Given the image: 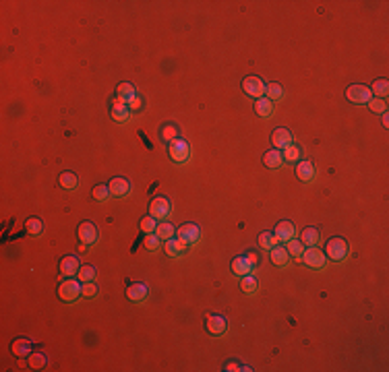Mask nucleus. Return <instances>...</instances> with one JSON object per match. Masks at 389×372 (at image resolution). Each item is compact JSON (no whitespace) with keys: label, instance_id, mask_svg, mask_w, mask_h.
I'll use <instances>...</instances> for the list:
<instances>
[{"label":"nucleus","instance_id":"1","mask_svg":"<svg viewBox=\"0 0 389 372\" xmlns=\"http://www.w3.org/2000/svg\"><path fill=\"white\" fill-rule=\"evenodd\" d=\"M325 258H331L335 263H340L348 257V242L344 238H331L329 242L325 244Z\"/></svg>","mask_w":389,"mask_h":372},{"label":"nucleus","instance_id":"2","mask_svg":"<svg viewBox=\"0 0 389 372\" xmlns=\"http://www.w3.org/2000/svg\"><path fill=\"white\" fill-rule=\"evenodd\" d=\"M168 153H170V159L176 164H184L191 157V149H188V143L182 139H174L170 141V147H168Z\"/></svg>","mask_w":389,"mask_h":372},{"label":"nucleus","instance_id":"3","mask_svg":"<svg viewBox=\"0 0 389 372\" xmlns=\"http://www.w3.org/2000/svg\"><path fill=\"white\" fill-rule=\"evenodd\" d=\"M58 296H60L62 302H75V300L81 296V286H79V281H75V279L62 281V284L58 286Z\"/></svg>","mask_w":389,"mask_h":372},{"label":"nucleus","instance_id":"4","mask_svg":"<svg viewBox=\"0 0 389 372\" xmlns=\"http://www.w3.org/2000/svg\"><path fill=\"white\" fill-rule=\"evenodd\" d=\"M77 236H79V242H81L83 246H91V244L97 242L99 229H97V226H93V224H89V221H85V224H81V226L77 228Z\"/></svg>","mask_w":389,"mask_h":372},{"label":"nucleus","instance_id":"5","mask_svg":"<svg viewBox=\"0 0 389 372\" xmlns=\"http://www.w3.org/2000/svg\"><path fill=\"white\" fill-rule=\"evenodd\" d=\"M346 97L350 99L352 104H368V99L373 97V93H371V89H368L366 85L354 83V85H350L346 89Z\"/></svg>","mask_w":389,"mask_h":372},{"label":"nucleus","instance_id":"6","mask_svg":"<svg viewBox=\"0 0 389 372\" xmlns=\"http://www.w3.org/2000/svg\"><path fill=\"white\" fill-rule=\"evenodd\" d=\"M170 200H168L166 197H155L151 203H149V215H151L153 219H166L168 215H170Z\"/></svg>","mask_w":389,"mask_h":372},{"label":"nucleus","instance_id":"7","mask_svg":"<svg viewBox=\"0 0 389 372\" xmlns=\"http://www.w3.org/2000/svg\"><path fill=\"white\" fill-rule=\"evenodd\" d=\"M300 258L304 260V265H308L311 269H321L325 265V253H323V250H319L317 246L304 248V253H302Z\"/></svg>","mask_w":389,"mask_h":372},{"label":"nucleus","instance_id":"8","mask_svg":"<svg viewBox=\"0 0 389 372\" xmlns=\"http://www.w3.org/2000/svg\"><path fill=\"white\" fill-rule=\"evenodd\" d=\"M242 89H244L246 95H251V97L259 99V97L265 95L267 85L263 83V79H259V77H246L244 81H242Z\"/></svg>","mask_w":389,"mask_h":372},{"label":"nucleus","instance_id":"9","mask_svg":"<svg viewBox=\"0 0 389 372\" xmlns=\"http://www.w3.org/2000/svg\"><path fill=\"white\" fill-rule=\"evenodd\" d=\"M199 238H201V229H199V226H195V224H184V226L178 228V240H180L184 246L199 242Z\"/></svg>","mask_w":389,"mask_h":372},{"label":"nucleus","instance_id":"10","mask_svg":"<svg viewBox=\"0 0 389 372\" xmlns=\"http://www.w3.org/2000/svg\"><path fill=\"white\" fill-rule=\"evenodd\" d=\"M273 236H275L277 242H288V240H292L296 236V228H294L292 221H280V224L275 226Z\"/></svg>","mask_w":389,"mask_h":372},{"label":"nucleus","instance_id":"11","mask_svg":"<svg viewBox=\"0 0 389 372\" xmlns=\"http://www.w3.org/2000/svg\"><path fill=\"white\" fill-rule=\"evenodd\" d=\"M205 327H207V331H209L211 335H222V333H226L228 323H226L224 316H219V315H209L207 320H205Z\"/></svg>","mask_w":389,"mask_h":372},{"label":"nucleus","instance_id":"12","mask_svg":"<svg viewBox=\"0 0 389 372\" xmlns=\"http://www.w3.org/2000/svg\"><path fill=\"white\" fill-rule=\"evenodd\" d=\"M292 141H294V137L288 128H275L271 135V143L275 149H286L288 145H292Z\"/></svg>","mask_w":389,"mask_h":372},{"label":"nucleus","instance_id":"13","mask_svg":"<svg viewBox=\"0 0 389 372\" xmlns=\"http://www.w3.org/2000/svg\"><path fill=\"white\" fill-rule=\"evenodd\" d=\"M108 188H110V195L112 197H126L131 193V182H128L126 178H112Z\"/></svg>","mask_w":389,"mask_h":372},{"label":"nucleus","instance_id":"14","mask_svg":"<svg viewBox=\"0 0 389 372\" xmlns=\"http://www.w3.org/2000/svg\"><path fill=\"white\" fill-rule=\"evenodd\" d=\"M112 120H116V122H126L128 120V116H131V110H128V106L122 102V99H114L112 102Z\"/></svg>","mask_w":389,"mask_h":372},{"label":"nucleus","instance_id":"15","mask_svg":"<svg viewBox=\"0 0 389 372\" xmlns=\"http://www.w3.org/2000/svg\"><path fill=\"white\" fill-rule=\"evenodd\" d=\"M126 296L131 302H143V300H147L149 296V287L145 284H133L126 287Z\"/></svg>","mask_w":389,"mask_h":372},{"label":"nucleus","instance_id":"16","mask_svg":"<svg viewBox=\"0 0 389 372\" xmlns=\"http://www.w3.org/2000/svg\"><path fill=\"white\" fill-rule=\"evenodd\" d=\"M253 271V263L248 260V257H236L232 260V273L238 277H244V275H251Z\"/></svg>","mask_w":389,"mask_h":372},{"label":"nucleus","instance_id":"17","mask_svg":"<svg viewBox=\"0 0 389 372\" xmlns=\"http://www.w3.org/2000/svg\"><path fill=\"white\" fill-rule=\"evenodd\" d=\"M79 269H81V265H79V258L77 257H64L60 260V275H64V277L77 275Z\"/></svg>","mask_w":389,"mask_h":372},{"label":"nucleus","instance_id":"18","mask_svg":"<svg viewBox=\"0 0 389 372\" xmlns=\"http://www.w3.org/2000/svg\"><path fill=\"white\" fill-rule=\"evenodd\" d=\"M263 164H265L269 170H277V168L284 164L282 151H280V149H271V151H267V153L263 155Z\"/></svg>","mask_w":389,"mask_h":372},{"label":"nucleus","instance_id":"19","mask_svg":"<svg viewBox=\"0 0 389 372\" xmlns=\"http://www.w3.org/2000/svg\"><path fill=\"white\" fill-rule=\"evenodd\" d=\"M296 176L302 180V182H311L315 178V166L313 162H300L296 166Z\"/></svg>","mask_w":389,"mask_h":372},{"label":"nucleus","instance_id":"20","mask_svg":"<svg viewBox=\"0 0 389 372\" xmlns=\"http://www.w3.org/2000/svg\"><path fill=\"white\" fill-rule=\"evenodd\" d=\"M269 258H271L273 265L284 267L288 263V258H290V255H288V250L284 246H273L271 250H269Z\"/></svg>","mask_w":389,"mask_h":372},{"label":"nucleus","instance_id":"21","mask_svg":"<svg viewBox=\"0 0 389 372\" xmlns=\"http://www.w3.org/2000/svg\"><path fill=\"white\" fill-rule=\"evenodd\" d=\"M137 93H135V87H133V83H120L116 87V97L118 99H122L124 104H128L131 99L135 97Z\"/></svg>","mask_w":389,"mask_h":372},{"label":"nucleus","instance_id":"22","mask_svg":"<svg viewBox=\"0 0 389 372\" xmlns=\"http://www.w3.org/2000/svg\"><path fill=\"white\" fill-rule=\"evenodd\" d=\"M164 250H166L168 257H180L184 253V244L178 238H170V240H166Z\"/></svg>","mask_w":389,"mask_h":372},{"label":"nucleus","instance_id":"23","mask_svg":"<svg viewBox=\"0 0 389 372\" xmlns=\"http://www.w3.org/2000/svg\"><path fill=\"white\" fill-rule=\"evenodd\" d=\"M13 354L17 356V358H27V356H31L29 351H31V343H29L27 339H17V341H13Z\"/></svg>","mask_w":389,"mask_h":372},{"label":"nucleus","instance_id":"24","mask_svg":"<svg viewBox=\"0 0 389 372\" xmlns=\"http://www.w3.org/2000/svg\"><path fill=\"white\" fill-rule=\"evenodd\" d=\"M319 232L315 228H304L302 229V234H300V242L304 244V246H317V242H319Z\"/></svg>","mask_w":389,"mask_h":372},{"label":"nucleus","instance_id":"25","mask_svg":"<svg viewBox=\"0 0 389 372\" xmlns=\"http://www.w3.org/2000/svg\"><path fill=\"white\" fill-rule=\"evenodd\" d=\"M371 89V93H373V97H385L387 95V91H389V83H387V79H377V81L368 87Z\"/></svg>","mask_w":389,"mask_h":372},{"label":"nucleus","instance_id":"26","mask_svg":"<svg viewBox=\"0 0 389 372\" xmlns=\"http://www.w3.org/2000/svg\"><path fill=\"white\" fill-rule=\"evenodd\" d=\"M286 250H288V255L290 257H294V258H300L302 257V253H304V244L300 242V240H288L286 242Z\"/></svg>","mask_w":389,"mask_h":372},{"label":"nucleus","instance_id":"27","mask_svg":"<svg viewBox=\"0 0 389 372\" xmlns=\"http://www.w3.org/2000/svg\"><path fill=\"white\" fill-rule=\"evenodd\" d=\"M255 112L259 116H269V114L273 112V104L269 102L267 97H259L257 102H255Z\"/></svg>","mask_w":389,"mask_h":372},{"label":"nucleus","instance_id":"28","mask_svg":"<svg viewBox=\"0 0 389 372\" xmlns=\"http://www.w3.org/2000/svg\"><path fill=\"white\" fill-rule=\"evenodd\" d=\"M155 234H157V236L166 242V240H170V238L176 234V229H174V226H172V224H168V221H162V224H157Z\"/></svg>","mask_w":389,"mask_h":372},{"label":"nucleus","instance_id":"29","mask_svg":"<svg viewBox=\"0 0 389 372\" xmlns=\"http://www.w3.org/2000/svg\"><path fill=\"white\" fill-rule=\"evenodd\" d=\"M25 229L29 232V236H39V234H42V229H44V224L37 217H29L25 221Z\"/></svg>","mask_w":389,"mask_h":372},{"label":"nucleus","instance_id":"30","mask_svg":"<svg viewBox=\"0 0 389 372\" xmlns=\"http://www.w3.org/2000/svg\"><path fill=\"white\" fill-rule=\"evenodd\" d=\"M79 281L81 284H85V281H93L95 279V275H97V271H95V267H91V265H83L81 269H79Z\"/></svg>","mask_w":389,"mask_h":372},{"label":"nucleus","instance_id":"31","mask_svg":"<svg viewBox=\"0 0 389 372\" xmlns=\"http://www.w3.org/2000/svg\"><path fill=\"white\" fill-rule=\"evenodd\" d=\"M58 182H60V186H62L64 190H73V188L79 184V180H77L75 174L64 172V174H60V178H58Z\"/></svg>","mask_w":389,"mask_h":372},{"label":"nucleus","instance_id":"32","mask_svg":"<svg viewBox=\"0 0 389 372\" xmlns=\"http://www.w3.org/2000/svg\"><path fill=\"white\" fill-rule=\"evenodd\" d=\"M265 95L269 102H275V99H282L284 91H282V85L280 83H269L267 89H265Z\"/></svg>","mask_w":389,"mask_h":372},{"label":"nucleus","instance_id":"33","mask_svg":"<svg viewBox=\"0 0 389 372\" xmlns=\"http://www.w3.org/2000/svg\"><path fill=\"white\" fill-rule=\"evenodd\" d=\"M143 244H145L147 250H159V248H162V238H159L155 232L153 234H145Z\"/></svg>","mask_w":389,"mask_h":372},{"label":"nucleus","instance_id":"34","mask_svg":"<svg viewBox=\"0 0 389 372\" xmlns=\"http://www.w3.org/2000/svg\"><path fill=\"white\" fill-rule=\"evenodd\" d=\"M282 157H284V162L294 164V162H298V159H300V149H298L296 145H288V147L284 149Z\"/></svg>","mask_w":389,"mask_h":372},{"label":"nucleus","instance_id":"35","mask_svg":"<svg viewBox=\"0 0 389 372\" xmlns=\"http://www.w3.org/2000/svg\"><path fill=\"white\" fill-rule=\"evenodd\" d=\"M275 236L271 234V232H261V236H259V246L261 248H265V250H271L273 246H275Z\"/></svg>","mask_w":389,"mask_h":372},{"label":"nucleus","instance_id":"36","mask_svg":"<svg viewBox=\"0 0 389 372\" xmlns=\"http://www.w3.org/2000/svg\"><path fill=\"white\" fill-rule=\"evenodd\" d=\"M139 228H141L143 234H153L155 228H157V219H153L151 215H147L141 219V224H139Z\"/></svg>","mask_w":389,"mask_h":372},{"label":"nucleus","instance_id":"37","mask_svg":"<svg viewBox=\"0 0 389 372\" xmlns=\"http://www.w3.org/2000/svg\"><path fill=\"white\" fill-rule=\"evenodd\" d=\"M366 106L371 108V112H375V114H385V110H387V104L383 102L381 97H371Z\"/></svg>","mask_w":389,"mask_h":372},{"label":"nucleus","instance_id":"38","mask_svg":"<svg viewBox=\"0 0 389 372\" xmlns=\"http://www.w3.org/2000/svg\"><path fill=\"white\" fill-rule=\"evenodd\" d=\"M240 287H242L244 294H253V291L257 289V279L253 275H244L242 281H240Z\"/></svg>","mask_w":389,"mask_h":372},{"label":"nucleus","instance_id":"39","mask_svg":"<svg viewBox=\"0 0 389 372\" xmlns=\"http://www.w3.org/2000/svg\"><path fill=\"white\" fill-rule=\"evenodd\" d=\"M91 195H93V199H95V200H108V197H110V188H108V184H97V186L91 190Z\"/></svg>","mask_w":389,"mask_h":372},{"label":"nucleus","instance_id":"40","mask_svg":"<svg viewBox=\"0 0 389 372\" xmlns=\"http://www.w3.org/2000/svg\"><path fill=\"white\" fill-rule=\"evenodd\" d=\"M46 356L44 354H31L29 356V366L31 368H35V370H39V368H46Z\"/></svg>","mask_w":389,"mask_h":372},{"label":"nucleus","instance_id":"41","mask_svg":"<svg viewBox=\"0 0 389 372\" xmlns=\"http://www.w3.org/2000/svg\"><path fill=\"white\" fill-rule=\"evenodd\" d=\"M81 296H85V298L97 296V286L93 284V281H85V284H81Z\"/></svg>","mask_w":389,"mask_h":372},{"label":"nucleus","instance_id":"42","mask_svg":"<svg viewBox=\"0 0 389 372\" xmlns=\"http://www.w3.org/2000/svg\"><path fill=\"white\" fill-rule=\"evenodd\" d=\"M162 139H166V141L178 139V128H176L174 124H166V126L162 128Z\"/></svg>","mask_w":389,"mask_h":372},{"label":"nucleus","instance_id":"43","mask_svg":"<svg viewBox=\"0 0 389 372\" xmlns=\"http://www.w3.org/2000/svg\"><path fill=\"white\" fill-rule=\"evenodd\" d=\"M126 106H128V110H131V112H137V110H141V106H143V99L139 97V95H135V97H133V99H131V102H128Z\"/></svg>","mask_w":389,"mask_h":372}]
</instances>
